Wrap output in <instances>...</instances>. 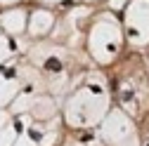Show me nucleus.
Here are the masks:
<instances>
[{"mask_svg":"<svg viewBox=\"0 0 149 146\" xmlns=\"http://www.w3.org/2000/svg\"><path fill=\"white\" fill-rule=\"evenodd\" d=\"M45 66H47V68H50V71H59V68H62V64H59V61H57V59H50V61H47V64H45Z\"/></svg>","mask_w":149,"mask_h":146,"instance_id":"1","label":"nucleus"}]
</instances>
